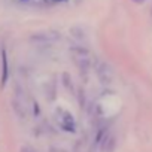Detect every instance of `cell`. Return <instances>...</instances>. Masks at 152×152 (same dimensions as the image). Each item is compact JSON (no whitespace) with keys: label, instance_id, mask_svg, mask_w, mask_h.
<instances>
[{"label":"cell","instance_id":"6da1fadb","mask_svg":"<svg viewBox=\"0 0 152 152\" xmlns=\"http://www.w3.org/2000/svg\"><path fill=\"white\" fill-rule=\"evenodd\" d=\"M70 54H72V58L75 61V64L78 66L81 70L87 72L91 66V55H90V51L82 46V45H76V46H72L70 48Z\"/></svg>","mask_w":152,"mask_h":152},{"label":"cell","instance_id":"7a4b0ae2","mask_svg":"<svg viewBox=\"0 0 152 152\" xmlns=\"http://www.w3.org/2000/svg\"><path fill=\"white\" fill-rule=\"evenodd\" d=\"M57 122L58 125L64 130V131H70L73 133L76 130V122H75V118L70 112L64 110V109H58L57 110Z\"/></svg>","mask_w":152,"mask_h":152},{"label":"cell","instance_id":"3957f363","mask_svg":"<svg viewBox=\"0 0 152 152\" xmlns=\"http://www.w3.org/2000/svg\"><path fill=\"white\" fill-rule=\"evenodd\" d=\"M97 75L102 81V84H109L113 78V72H112V67L107 64V63H102L99 67H97Z\"/></svg>","mask_w":152,"mask_h":152},{"label":"cell","instance_id":"277c9868","mask_svg":"<svg viewBox=\"0 0 152 152\" xmlns=\"http://www.w3.org/2000/svg\"><path fill=\"white\" fill-rule=\"evenodd\" d=\"M113 146H115V139H113V136H106L104 137V140H103V152H110L112 149H113Z\"/></svg>","mask_w":152,"mask_h":152},{"label":"cell","instance_id":"5b68a950","mask_svg":"<svg viewBox=\"0 0 152 152\" xmlns=\"http://www.w3.org/2000/svg\"><path fill=\"white\" fill-rule=\"evenodd\" d=\"M2 69H3V73H2V84H5L6 79H8V60H6V54H5V52L2 54Z\"/></svg>","mask_w":152,"mask_h":152},{"label":"cell","instance_id":"8992f818","mask_svg":"<svg viewBox=\"0 0 152 152\" xmlns=\"http://www.w3.org/2000/svg\"><path fill=\"white\" fill-rule=\"evenodd\" d=\"M21 152H34V151H33V149H30V148H24Z\"/></svg>","mask_w":152,"mask_h":152},{"label":"cell","instance_id":"52a82bcc","mask_svg":"<svg viewBox=\"0 0 152 152\" xmlns=\"http://www.w3.org/2000/svg\"><path fill=\"white\" fill-rule=\"evenodd\" d=\"M133 2H136V3H143L145 0H133Z\"/></svg>","mask_w":152,"mask_h":152}]
</instances>
